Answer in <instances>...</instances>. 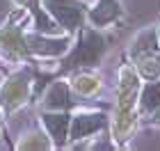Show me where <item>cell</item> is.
<instances>
[{"label":"cell","mask_w":160,"mask_h":151,"mask_svg":"<svg viewBox=\"0 0 160 151\" xmlns=\"http://www.w3.org/2000/svg\"><path fill=\"white\" fill-rule=\"evenodd\" d=\"M71 105H73V101H71V85L67 80L53 83L41 101L43 110H69Z\"/></svg>","instance_id":"10"},{"label":"cell","mask_w":160,"mask_h":151,"mask_svg":"<svg viewBox=\"0 0 160 151\" xmlns=\"http://www.w3.org/2000/svg\"><path fill=\"white\" fill-rule=\"evenodd\" d=\"M160 108V78L142 83L140 87V96H137V112L140 117H151Z\"/></svg>","instance_id":"11"},{"label":"cell","mask_w":160,"mask_h":151,"mask_svg":"<svg viewBox=\"0 0 160 151\" xmlns=\"http://www.w3.org/2000/svg\"><path fill=\"white\" fill-rule=\"evenodd\" d=\"M149 124H151V126H160V108L149 117Z\"/></svg>","instance_id":"16"},{"label":"cell","mask_w":160,"mask_h":151,"mask_svg":"<svg viewBox=\"0 0 160 151\" xmlns=\"http://www.w3.org/2000/svg\"><path fill=\"white\" fill-rule=\"evenodd\" d=\"M25 41L30 48V55H41V57H62L71 48L69 37L57 39V34H43V32L25 34Z\"/></svg>","instance_id":"6"},{"label":"cell","mask_w":160,"mask_h":151,"mask_svg":"<svg viewBox=\"0 0 160 151\" xmlns=\"http://www.w3.org/2000/svg\"><path fill=\"white\" fill-rule=\"evenodd\" d=\"M30 94H32V71L23 67L2 83V87H0V108L7 114H12L28 103Z\"/></svg>","instance_id":"2"},{"label":"cell","mask_w":160,"mask_h":151,"mask_svg":"<svg viewBox=\"0 0 160 151\" xmlns=\"http://www.w3.org/2000/svg\"><path fill=\"white\" fill-rule=\"evenodd\" d=\"M14 3H16L18 7H23L25 12L32 14L37 32H43V34H60L62 32V28L55 23V18L46 12L43 0H14Z\"/></svg>","instance_id":"9"},{"label":"cell","mask_w":160,"mask_h":151,"mask_svg":"<svg viewBox=\"0 0 160 151\" xmlns=\"http://www.w3.org/2000/svg\"><path fill=\"white\" fill-rule=\"evenodd\" d=\"M16 149H23V151H30V149H53V140L46 131L41 128H32L21 135V140L16 142Z\"/></svg>","instance_id":"15"},{"label":"cell","mask_w":160,"mask_h":151,"mask_svg":"<svg viewBox=\"0 0 160 151\" xmlns=\"http://www.w3.org/2000/svg\"><path fill=\"white\" fill-rule=\"evenodd\" d=\"M69 121L71 117L67 112H60V110H48L41 114V124H43V131L50 135L53 140V147H67L69 142Z\"/></svg>","instance_id":"7"},{"label":"cell","mask_w":160,"mask_h":151,"mask_svg":"<svg viewBox=\"0 0 160 151\" xmlns=\"http://www.w3.org/2000/svg\"><path fill=\"white\" fill-rule=\"evenodd\" d=\"M43 7L62 28V32L80 30L87 16V5L82 0H43Z\"/></svg>","instance_id":"3"},{"label":"cell","mask_w":160,"mask_h":151,"mask_svg":"<svg viewBox=\"0 0 160 151\" xmlns=\"http://www.w3.org/2000/svg\"><path fill=\"white\" fill-rule=\"evenodd\" d=\"M0 131H2V117H0Z\"/></svg>","instance_id":"18"},{"label":"cell","mask_w":160,"mask_h":151,"mask_svg":"<svg viewBox=\"0 0 160 151\" xmlns=\"http://www.w3.org/2000/svg\"><path fill=\"white\" fill-rule=\"evenodd\" d=\"M133 62L135 71L140 73L142 80H153V78H160V50L158 53H147V55H140L135 57Z\"/></svg>","instance_id":"14"},{"label":"cell","mask_w":160,"mask_h":151,"mask_svg":"<svg viewBox=\"0 0 160 151\" xmlns=\"http://www.w3.org/2000/svg\"><path fill=\"white\" fill-rule=\"evenodd\" d=\"M23 7H21V12L12 14L9 18H7V23L0 28V50L12 57V60H25V57H30V48H28V41H25V32L23 28L18 25V21L23 18Z\"/></svg>","instance_id":"4"},{"label":"cell","mask_w":160,"mask_h":151,"mask_svg":"<svg viewBox=\"0 0 160 151\" xmlns=\"http://www.w3.org/2000/svg\"><path fill=\"white\" fill-rule=\"evenodd\" d=\"M160 44H158V34H156V25H149L140 30L135 34V39L130 41L128 46V60H135L140 55H147V53H158Z\"/></svg>","instance_id":"12"},{"label":"cell","mask_w":160,"mask_h":151,"mask_svg":"<svg viewBox=\"0 0 160 151\" xmlns=\"http://www.w3.org/2000/svg\"><path fill=\"white\" fill-rule=\"evenodd\" d=\"M110 117L105 112H76L69 121V142H80L87 138H94L96 133H101L103 128H108Z\"/></svg>","instance_id":"5"},{"label":"cell","mask_w":160,"mask_h":151,"mask_svg":"<svg viewBox=\"0 0 160 151\" xmlns=\"http://www.w3.org/2000/svg\"><path fill=\"white\" fill-rule=\"evenodd\" d=\"M69 85H71V89H73L78 96L87 98V96H96L103 83H101V78H98L96 73L82 71V73H78V76L71 78V83H69Z\"/></svg>","instance_id":"13"},{"label":"cell","mask_w":160,"mask_h":151,"mask_svg":"<svg viewBox=\"0 0 160 151\" xmlns=\"http://www.w3.org/2000/svg\"><path fill=\"white\" fill-rule=\"evenodd\" d=\"M121 16H123V9L119 0H96L94 7H87V18L94 28L114 25Z\"/></svg>","instance_id":"8"},{"label":"cell","mask_w":160,"mask_h":151,"mask_svg":"<svg viewBox=\"0 0 160 151\" xmlns=\"http://www.w3.org/2000/svg\"><path fill=\"white\" fill-rule=\"evenodd\" d=\"M156 34H158V44H160V23L156 25Z\"/></svg>","instance_id":"17"},{"label":"cell","mask_w":160,"mask_h":151,"mask_svg":"<svg viewBox=\"0 0 160 151\" xmlns=\"http://www.w3.org/2000/svg\"><path fill=\"white\" fill-rule=\"evenodd\" d=\"M108 50V37L101 28H80V39L73 48H69L62 60V71H73L80 67H96Z\"/></svg>","instance_id":"1"}]
</instances>
